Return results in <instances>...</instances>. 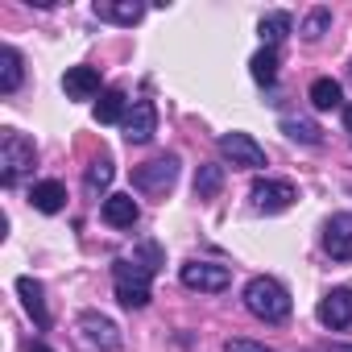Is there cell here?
I'll return each instance as SVG.
<instances>
[{"instance_id": "12", "label": "cell", "mask_w": 352, "mask_h": 352, "mask_svg": "<svg viewBox=\"0 0 352 352\" xmlns=\"http://www.w3.org/2000/svg\"><path fill=\"white\" fill-rule=\"evenodd\" d=\"M63 91H67L71 100H96V96H104V91H100V71H96V67H67Z\"/></svg>"}, {"instance_id": "4", "label": "cell", "mask_w": 352, "mask_h": 352, "mask_svg": "<svg viewBox=\"0 0 352 352\" xmlns=\"http://www.w3.org/2000/svg\"><path fill=\"white\" fill-rule=\"evenodd\" d=\"M174 183H179V157L174 153H162V157L133 170V187L141 195H153V199H166L174 191Z\"/></svg>"}, {"instance_id": "8", "label": "cell", "mask_w": 352, "mask_h": 352, "mask_svg": "<svg viewBox=\"0 0 352 352\" xmlns=\"http://www.w3.org/2000/svg\"><path fill=\"white\" fill-rule=\"evenodd\" d=\"M220 153H224L232 166H241V170H261V166H265V149H261L249 133H224V137H220Z\"/></svg>"}, {"instance_id": "16", "label": "cell", "mask_w": 352, "mask_h": 352, "mask_svg": "<svg viewBox=\"0 0 352 352\" xmlns=\"http://www.w3.org/2000/svg\"><path fill=\"white\" fill-rule=\"evenodd\" d=\"M30 204H34L38 212H46V216H54V212H63V208H67V187H63V183H54V179L34 183Z\"/></svg>"}, {"instance_id": "10", "label": "cell", "mask_w": 352, "mask_h": 352, "mask_svg": "<svg viewBox=\"0 0 352 352\" xmlns=\"http://www.w3.org/2000/svg\"><path fill=\"white\" fill-rule=\"evenodd\" d=\"M323 249L331 261H352V212H336L323 224Z\"/></svg>"}, {"instance_id": "21", "label": "cell", "mask_w": 352, "mask_h": 352, "mask_svg": "<svg viewBox=\"0 0 352 352\" xmlns=\"http://www.w3.org/2000/svg\"><path fill=\"white\" fill-rule=\"evenodd\" d=\"M307 96H311V104H315L319 112H331V108H340V104H344V91H340V83H336V79H315Z\"/></svg>"}, {"instance_id": "26", "label": "cell", "mask_w": 352, "mask_h": 352, "mask_svg": "<svg viewBox=\"0 0 352 352\" xmlns=\"http://www.w3.org/2000/svg\"><path fill=\"white\" fill-rule=\"evenodd\" d=\"M228 352H274V348H265L257 340H228Z\"/></svg>"}, {"instance_id": "14", "label": "cell", "mask_w": 352, "mask_h": 352, "mask_svg": "<svg viewBox=\"0 0 352 352\" xmlns=\"http://www.w3.org/2000/svg\"><path fill=\"white\" fill-rule=\"evenodd\" d=\"M96 17L116 25H137L145 17V5L141 0H96Z\"/></svg>"}, {"instance_id": "2", "label": "cell", "mask_w": 352, "mask_h": 352, "mask_svg": "<svg viewBox=\"0 0 352 352\" xmlns=\"http://www.w3.org/2000/svg\"><path fill=\"white\" fill-rule=\"evenodd\" d=\"M245 307L257 315V319H265V323H282V319H290V290L278 282V278H253L249 286H245Z\"/></svg>"}, {"instance_id": "5", "label": "cell", "mask_w": 352, "mask_h": 352, "mask_svg": "<svg viewBox=\"0 0 352 352\" xmlns=\"http://www.w3.org/2000/svg\"><path fill=\"white\" fill-rule=\"evenodd\" d=\"M179 278H183V286H187V290H208V294H220V290H228L232 270H228V265H216V261H187Z\"/></svg>"}, {"instance_id": "28", "label": "cell", "mask_w": 352, "mask_h": 352, "mask_svg": "<svg viewBox=\"0 0 352 352\" xmlns=\"http://www.w3.org/2000/svg\"><path fill=\"white\" fill-rule=\"evenodd\" d=\"M327 352H352V344H327Z\"/></svg>"}, {"instance_id": "11", "label": "cell", "mask_w": 352, "mask_h": 352, "mask_svg": "<svg viewBox=\"0 0 352 352\" xmlns=\"http://www.w3.org/2000/svg\"><path fill=\"white\" fill-rule=\"evenodd\" d=\"M315 315H319V323L331 327V331H336V327H348V323H352V290H348V286H336L331 294L319 298Z\"/></svg>"}, {"instance_id": "29", "label": "cell", "mask_w": 352, "mask_h": 352, "mask_svg": "<svg viewBox=\"0 0 352 352\" xmlns=\"http://www.w3.org/2000/svg\"><path fill=\"white\" fill-rule=\"evenodd\" d=\"M30 352H54V348H46V344L38 340V344H30Z\"/></svg>"}, {"instance_id": "19", "label": "cell", "mask_w": 352, "mask_h": 352, "mask_svg": "<svg viewBox=\"0 0 352 352\" xmlns=\"http://www.w3.org/2000/svg\"><path fill=\"white\" fill-rule=\"evenodd\" d=\"M220 191H224V166H216V162L199 166V174H195V195L199 199H216Z\"/></svg>"}, {"instance_id": "3", "label": "cell", "mask_w": 352, "mask_h": 352, "mask_svg": "<svg viewBox=\"0 0 352 352\" xmlns=\"http://www.w3.org/2000/svg\"><path fill=\"white\" fill-rule=\"evenodd\" d=\"M34 141L17 129H9L5 137H0V183L5 187H17L25 174L34 170Z\"/></svg>"}, {"instance_id": "24", "label": "cell", "mask_w": 352, "mask_h": 352, "mask_svg": "<svg viewBox=\"0 0 352 352\" xmlns=\"http://www.w3.org/2000/svg\"><path fill=\"white\" fill-rule=\"evenodd\" d=\"M112 174H116V170H112V162H108V157H100V162H91V166H87V179H83V187H87V195H91V199H96L100 191H108Z\"/></svg>"}, {"instance_id": "20", "label": "cell", "mask_w": 352, "mask_h": 352, "mask_svg": "<svg viewBox=\"0 0 352 352\" xmlns=\"http://www.w3.org/2000/svg\"><path fill=\"white\" fill-rule=\"evenodd\" d=\"M257 30H261V42H265V46H278V42H282V38H286V34L294 30V17L278 9V13H265Z\"/></svg>"}, {"instance_id": "1", "label": "cell", "mask_w": 352, "mask_h": 352, "mask_svg": "<svg viewBox=\"0 0 352 352\" xmlns=\"http://www.w3.org/2000/svg\"><path fill=\"white\" fill-rule=\"evenodd\" d=\"M153 274H157V270H153L149 261H141V257H116V261H112V282H116L120 307L141 311V307L149 302V278H153Z\"/></svg>"}, {"instance_id": "23", "label": "cell", "mask_w": 352, "mask_h": 352, "mask_svg": "<svg viewBox=\"0 0 352 352\" xmlns=\"http://www.w3.org/2000/svg\"><path fill=\"white\" fill-rule=\"evenodd\" d=\"M249 67H253V79H257L261 87H270V83L278 79V50H274V46H265V50H257Z\"/></svg>"}, {"instance_id": "27", "label": "cell", "mask_w": 352, "mask_h": 352, "mask_svg": "<svg viewBox=\"0 0 352 352\" xmlns=\"http://www.w3.org/2000/svg\"><path fill=\"white\" fill-rule=\"evenodd\" d=\"M344 129H348V133H352V104H348V108H344Z\"/></svg>"}, {"instance_id": "13", "label": "cell", "mask_w": 352, "mask_h": 352, "mask_svg": "<svg viewBox=\"0 0 352 352\" xmlns=\"http://www.w3.org/2000/svg\"><path fill=\"white\" fill-rule=\"evenodd\" d=\"M17 294H21L25 311L34 315L38 331H46V327H50V311H46V298H42V282H38V278H30V274H21V278H17Z\"/></svg>"}, {"instance_id": "22", "label": "cell", "mask_w": 352, "mask_h": 352, "mask_svg": "<svg viewBox=\"0 0 352 352\" xmlns=\"http://www.w3.org/2000/svg\"><path fill=\"white\" fill-rule=\"evenodd\" d=\"M282 133H286L290 141H302V145H319V141H323V129H319L315 120H302V116H286V120H282Z\"/></svg>"}, {"instance_id": "6", "label": "cell", "mask_w": 352, "mask_h": 352, "mask_svg": "<svg viewBox=\"0 0 352 352\" xmlns=\"http://www.w3.org/2000/svg\"><path fill=\"white\" fill-rule=\"evenodd\" d=\"M249 199H253L257 212L274 216V212H286V208L298 199V191H294V183H286V179H261V183H253Z\"/></svg>"}, {"instance_id": "18", "label": "cell", "mask_w": 352, "mask_h": 352, "mask_svg": "<svg viewBox=\"0 0 352 352\" xmlns=\"http://www.w3.org/2000/svg\"><path fill=\"white\" fill-rule=\"evenodd\" d=\"M21 54L13 50V46H0V91L5 96H13L17 87H21Z\"/></svg>"}, {"instance_id": "25", "label": "cell", "mask_w": 352, "mask_h": 352, "mask_svg": "<svg viewBox=\"0 0 352 352\" xmlns=\"http://www.w3.org/2000/svg\"><path fill=\"white\" fill-rule=\"evenodd\" d=\"M327 25H331V9H311L307 21H302V38L307 42H319L327 34Z\"/></svg>"}, {"instance_id": "9", "label": "cell", "mask_w": 352, "mask_h": 352, "mask_svg": "<svg viewBox=\"0 0 352 352\" xmlns=\"http://www.w3.org/2000/svg\"><path fill=\"white\" fill-rule=\"evenodd\" d=\"M153 133H157V108H153V100H133V108L124 116V141L129 145H145V141H153Z\"/></svg>"}, {"instance_id": "15", "label": "cell", "mask_w": 352, "mask_h": 352, "mask_svg": "<svg viewBox=\"0 0 352 352\" xmlns=\"http://www.w3.org/2000/svg\"><path fill=\"white\" fill-rule=\"evenodd\" d=\"M137 220H141V208H137L133 195H108V199H104V224H112V228H133Z\"/></svg>"}, {"instance_id": "7", "label": "cell", "mask_w": 352, "mask_h": 352, "mask_svg": "<svg viewBox=\"0 0 352 352\" xmlns=\"http://www.w3.org/2000/svg\"><path fill=\"white\" fill-rule=\"evenodd\" d=\"M75 327H79L83 344H91V348H104V352L120 348V327H116L108 315H100V311H83V315L75 319Z\"/></svg>"}, {"instance_id": "17", "label": "cell", "mask_w": 352, "mask_h": 352, "mask_svg": "<svg viewBox=\"0 0 352 352\" xmlns=\"http://www.w3.org/2000/svg\"><path fill=\"white\" fill-rule=\"evenodd\" d=\"M129 116V96L120 91V87H108L104 96H100V104H96V120L100 124H116V120H124Z\"/></svg>"}]
</instances>
